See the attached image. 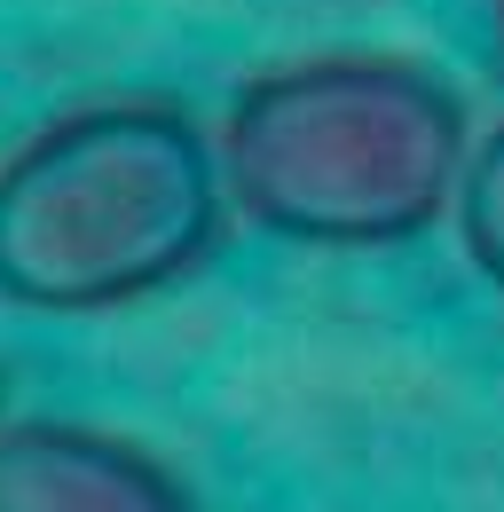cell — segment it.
<instances>
[{
	"instance_id": "6da1fadb",
	"label": "cell",
	"mask_w": 504,
	"mask_h": 512,
	"mask_svg": "<svg viewBox=\"0 0 504 512\" xmlns=\"http://www.w3.org/2000/svg\"><path fill=\"white\" fill-rule=\"evenodd\" d=\"M465 95L402 48H315L221 103V174L252 229L308 253H394L457 221L473 166Z\"/></svg>"
},
{
	"instance_id": "7a4b0ae2",
	"label": "cell",
	"mask_w": 504,
	"mask_h": 512,
	"mask_svg": "<svg viewBox=\"0 0 504 512\" xmlns=\"http://www.w3.org/2000/svg\"><path fill=\"white\" fill-rule=\"evenodd\" d=\"M229 174L182 103L103 95L0 158V300L126 316L221 253Z\"/></svg>"
},
{
	"instance_id": "3957f363",
	"label": "cell",
	"mask_w": 504,
	"mask_h": 512,
	"mask_svg": "<svg viewBox=\"0 0 504 512\" xmlns=\"http://www.w3.org/2000/svg\"><path fill=\"white\" fill-rule=\"evenodd\" d=\"M0 512H197L189 481L142 442L79 418L0 426Z\"/></svg>"
},
{
	"instance_id": "277c9868",
	"label": "cell",
	"mask_w": 504,
	"mask_h": 512,
	"mask_svg": "<svg viewBox=\"0 0 504 512\" xmlns=\"http://www.w3.org/2000/svg\"><path fill=\"white\" fill-rule=\"evenodd\" d=\"M457 245L473 260V276L504 300V127L473 142V166H465V190H457Z\"/></svg>"
},
{
	"instance_id": "5b68a950",
	"label": "cell",
	"mask_w": 504,
	"mask_h": 512,
	"mask_svg": "<svg viewBox=\"0 0 504 512\" xmlns=\"http://www.w3.org/2000/svg\"><path fill=\"white\" fill-rule=\"evenodd\" d=\"M497 48H504V0H497Z\"/></svg>"
}]
</instances>
